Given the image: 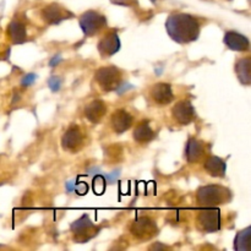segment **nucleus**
I'll return each mask as SVG.
<instances>
[{"instance_id": "0eeeda50", "label": "nucleus", "mask_w": 251, "mask_h": 251, "mask_svg": "<svg viewBox=\"0 0 251 251\" xmlns=\"http://www.w3.org/2000/svg\"><path fill=\"white\" fill-rule=\"evenodd\" d=\"M71 230L74 233V239L77 240L78 243L88 242L91 238L97 234V228L87 215L82 216L76 222H74L71 226Z\"/></svg>"}, {"instance_id": "1a4fd4ad", "label": "nucleus", "mask_w": 251, "mask_h": 251, "mask_svg": "<svg viewBox=\"0 0 251 251\" xmlns=\"http://www.w3.org/2000/svg\"><path fill=\"white\" fill-rule=\"evenodd\" d=\"M42 16H43V20L47 24L58 25L61 21H64V20L70 19L73 16V14L70 11H68L65 7L60 6V5L51 4L44 7L43 11H42Z\"/></svg>"}, {"instance_id": "39448f33", "label": "nucleus", "mask_w": 251, "mask_h": 251, "mask_svg": "<svg viewBox=\"0 0 251 251\" xmlns=\"http://www.w3.org/2000/svg\"><path fill=\"white\" fill-rule=\"evenodd\" d=\"M78 22H80V26L82 28L83 33L88 37L97 34L107 25L105 17L102 14H100V12L93 11V10L86 11L85 14L81 15Z\"/></svg>"}, {"instance_id": "4be33fe9", "label": "nucleus", "mask_w": 251, "mask_h": 251, "mask_svg": "<svg viewBox=\"0 0 251 251\" xmlns=\"http://www.w3.org/2000/svg\"><path fill=\"white\" fill-rule=\"evenodd\" d=\"M36 77L37 76L34 75V74H28V75H26L24 77V80H22V86H29L34 80H36Z\"/></svg>"}, {"instance_id": "aec40b11", "label": "nucleus", "mask_w": 251, "mask_h": 251, "mask_svg": "<svg viewBox=\"0 0 251 251\" xmlns=\"http://www.w3.org/2000/svg\"><path fill=\"white\" fill-rule=\"evenodd\" d=\"M235 71L239 77L240 82L243 85H250L251 75H250V58H244L239 60L235 66Z\"/></svg>"}, {"instance_id": "393cba45", "label": "nucleus", "mask_w": 251, "mask_h": 251, "mask_svg": "<svg viewBox=\"0 0 251 251\" xmlns=\"http://www.w3.org/2000/svg\"><path fill=\"white\" fill-rule=\"evenodd\" d=\"M77 191L78 194H86V191H87V186H86L85 184H81V185L77 188Z\"/></svg>"}, {"instance_id": "b1692460", "label": "nucleus", "mask_w": 251, "mask_h": 251, "mask_svg": "<svg viewBox=\"0 0 251 251\" xmlns=\"http://www.w3.org/2000/svg\"><path fill=\"white\" fill-rule=\"evenodd\" d=\"M112 2L118 5H125V6H131L136 2V0H112Z\"/></svg>"}, {"instance_id": "a211bd4d", "label": "nucleus", "mask_w": 251, "mask_h": 251, "mask_svg": "<svg viewBox=\"0 0 251 251\" xmlns=\"http://www.w3.org/2000/svg\"><path fill=\"white\" fill-rule=\"evenodd\" d=\"M203 167H205L206 172H207L210 176H215V178H223L226 174V169H227L226 162L223 161L222 158L216 156L208 157L205 161Z\"/></svg>"}, {"instance_id": "6ab92c4d", "label": "nucleus", "mask_w": 251, "mask_h": 251, "mask_svg": "<svg viewBox=\"0 0 251 251\" xmlns=\"http://www.w3.org/2000/svg\"><path fill=\"white\" fill-rule=\"evenodd\" d=\"M132 136L140 144H146V142H150L151 140H153L154 132L151 129V126H150V123L145 120V122H141L140 124L136 125Z\"/></svg>"}, {"instance_id": "4468645a", "label": "nucleus", "mask_w": 251, "mask_h": 251, "mask_svg": "<svg viewBox=\"0 0 251 251\" xmlns=\"http://www.w3.org/2000/svg\"><path fill=\"white\" fill-rule=\"evenodd\" d=\"M225 43L228 48L237 51H247L250 48L249 39L245 36H243V34L234 31H229L226 33Z\"/></svg>"}, {"instance_id": "423d86ee", "label": "nucleus", "mask_w": 251, "mask_h": 251, "mask_svg": "<svg viewBox=\"0 0 251 251\" xmlns=\"http://www.w3.org/2000/svg\"><path fill=\"white\" fill-rule=\"evenodd\" d=\"M130 229H131L132 235L140 240L152 239L158 233L156 222L150 217H140L135 220Z\"/></svg>"}, {"instance_id": "5701e85b", "label": "nucleus", "mask_w": 251, "mask_h": 251, "mask_svg": "<svg viewBox=\"0 0 251 251\" xmlns=\"http://www.w3.org/2000/svg\"><path fill=\"white\" fill-rule=\"evenodd\" d=\"M49 86L53 91H58L59 87H60V80L58 77H53L50 81H49Z\"/></svg>"}, {"instance_id": "6e6552de", "label": "nucleus", "mask_w": 251, "mask_h": 251, "mask_svg": "<svg viewBox=\"0 0 251 251\" xmlns=\"http://www.w3.org/2000/svg\"><path fill=\"white\" fill-rule=\"evenodd\" d=\"M61 145H63V149L65 150V151L77 152L78 150L82 149V146L85 145V136H83L82 130H81L77 125H71V126L66 130L65 134L63 135Z\"/></svg>"}, {"instance_id": "f3484780", "label": "nucleus", "mask_w": 251, "mask_h": 251, "mask_svg": "<svg viewBox=\"0 0 251 251\" xmlns=\"http://www.w3.org/2000/svg\"><path fill=\"white\" fill-rule=\"evenodd\" d=\"M205 154V149H203V144L199 141L195 137H191L186 144L185 149V156L189 163H196V162L201 161Z\"/></svg>"}, {"instance_id": "7ed1b4c3", "label": "nucleus", "mask_w": 251, "mask_h": 251, "mask_svg": "<svg viewBox=\"0 0 251 251\" xmlns=\"http://www.w3.org/2000/svg\"><path fill=\"white\" fill-rule=\"evenodd\" d=\"M96 81L100 88L107 92L110 91H115L120 87V82H122V74H120L119 69L114 68V66H105V68H100L96 73Z\"/></svg>"}, {"instance_id": "ddd939ff", "label": "nucleus", "mask_w": 251, "mask_h": 251, "mask_svg": "<svg viewBox=\"0 0 251 251\" xmlns=\"http://www.w3.org/2000/svg\"><path fill=\"white\" fill-rule=\"evenodd\" d=\"M112 127L117 134H123L124 131L129 130L132 125V117L131 114L124 109H118L117 112L113 113L112 119Z\"/></svg>"}, {"instance_id": "f8f14e48", "label": "nucleus", "mask_w": 251, "mask_h": 251, "mask_svg": "<svg viewBox=\"0 0 251 251\" xmlns=\"http://www.w3.org/2000/svg\"><path fill=\"white\" fill-rule=\"evenodd\" d=\"M151 98L158 105H166L173 100L174 95L171 85L168 83H157L151 88Z\"/></svg>"}, {"instance_id": "2eb2a0df", "label": "nucleus", "mask_w": 251, "mask_h": 251, "mask_svg": "<svg viewBox=\"0 0 251 251\" xmlns=\"http://www.w3.org/2000/svg\"><path fill=\"white\" fill-rule=\"evenodd\" d=\"M105 112H107V105L103 100H96L88 103L85 107V117L90 120L91 123H98L103 117H104Z\"/></svg>"}, {"instance_id": "20e7f679", "label": "nucleus", "mask_w": 251, "mask_h": 251, "mask_svg": "<svg viewBox=\"0 0 251 251\" xmlns=\"http://www.w3.org/2000/svg\"><path fill=\"white\" fill-rule=\"evenodd\" d=\"M196 225L198 228L206 233H215L221 229L222 227V221H221V212L218 208H207L201 212H199L196 218Z\"/></svg>"}, {"instance_id": "f03ea898", "label": "nucleus", "mask_w": 251, "mask_h": 251, "mask_svg": "<svg viewBox=\"0 0 251 251\" xmlns=\"http://www.w3.org/2000/svg\"><path fill=\"white\" fill-rule=\"evenodd\" d=\"M196 200L202 207H213L223 205L232 200V193L229 189L221 185H206L199 189Z\"/></svg>"}, {"instance_id": "dca6fc26", "label": "nucleus", "mask_w": 251, "mask_h": 251, "mask_svg": "<svg viewBox=\"0 0 251 251\" xmlns=\"http://www.w3.org/2000/svg\"><path fill=\"white\" fill-rule=\"evenodd\" d=\"M7 36L11 39L12 43L15 44H21L26 41L27 38V32H26V26L22 21L15 19L7 26Z\"/></svg>"}, {"instance_id": "412c9836", "label": "nucleus", "mask_w": 251, "mask_h": 251, "mask_svg": "<svg viewBox=\"0 0 251 251\" xmlns=\"http://www.w3.org/2000/svg\"><path fill=\"white\" fill-rule=\"evenodd\" d=\"M250 234L251 228L248 227L240 230L234 240V249L237 251H249L250 250Z\"/></svg>"}, {"instance_id": "9d476101", "label": "nucleus", "mask_w": 251, "mask_h": 251, "mask_svg": "<svg viewBox=\"0 0 251 251\" xmlns=\"http://www.w3.org/2000/svg\"><path fill=\"white\" fill-rule=\"evenodd\" d=\"M174 119L181 125H188L195 119V109L189 100L178 102L172 109Z\"/></svg>"}, {"instance_id": "f257e3e1", "label": "nucleus", "mask_w": 251, "mask_h": 251, "mask_svg": "<svg viewBox=\"0 0 251 251\" xmlns=\"http://www.w3.org/2000/svg\"><path fill=\"white\" fill-rule=\"evenodd\" d=\"M168 34L176 43L186 44L198 39L200 24L194 16L188 14H172L166 22Z\"/></svg>"}, {"instance_id": "9b49d317", "label": "nucleus", "mask_w": 251, "mask_h": 251, "mask_svg": "<svg viewBox=\"0 0 251 251\" xmlns=\"http://www.w3.org/2000/svg\"><path fill=\"white\" fill-rule=\"evenodd\" d=\"M120 49V39L117 32L112 31L98 42V50L102 56H112Z\"/></svg>"}]
</instances>
